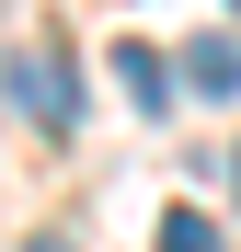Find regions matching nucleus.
Returning <instances> with one entry per match:
<instances>
[{
    "instance_id": "obj_5",
    "label": "nucleus",
    "mask_w": 241,
    "mask_h": 252,
    "mask_svg": "<svg viewBox=\"0 0 241 252\" xmlns=\"http://www.w3.org/2000/svg\"><path fill=\"white\" fill-rule=\"evenodd\" d=\"M230 184H241V149H230Z\"/></svg>"
},
{
    "instance_id": "obj_4",
    "label": "nucleus",
    "mask_w": 241,
    "mask_h": 252,
    "mask_svg": "<svg viewBox=\"0 0 241 252\" xmlns=\"http://www.w3.org/2000/svg\"><path fill=\"white\" fill-rule=\"evenodd\" d=\"M161 252H218V229L195 218V206H172V218H161Z\"/></svg>"
},
{
    "instance_id": "obj_3",
    "label": "nucleus",
    "mask_w": 241,
    "mask_h": 252,
    "mask_svg": "<svg viewBox=\"0 0 241 252\" xmlns=\"http://www.w3.org/2000/svg\"><path fill=\"white\" fill-rule=\"evenodd\" d=\"M115 69H127L138 115H161V103H172V69H161V46H149V34H127V46H115Z\"/></svg>"
},
{
    "instance_id": "obj_2",
    "label": "nucleus",
    "mask_w": 241,
    "mask_h": 252,
    "mask_svg": "<svg viewBox=\"0 0 241 252\" xmlns=\"http://www.w3.org/2000/svg\"><path fill=\"white\" fill-rule=\"evenodd\" d=\"M184 92H241V34H195V46H184Z\"/></svg>"
},
{
    "instance_id": "obj_1",
    "label": "nucleus",
    "mask_w": 241,
    "mask_h": 252,
    "mask_svg": "<svg viewBox=\"0 0 241 252\" xmlns=\"http://www.w3.org/2000/svg\"><path fill=\"white\" fill-rule=\"evenodd\" d=\"M12 103L46 126V138H69V126H80V69H69V46H23V58H12Z\"/></svg>"
}]
</instances>
